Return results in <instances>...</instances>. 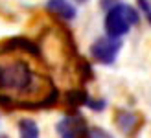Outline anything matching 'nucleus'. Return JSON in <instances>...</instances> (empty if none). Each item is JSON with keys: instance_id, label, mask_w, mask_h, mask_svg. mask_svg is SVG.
Listing matches in <instances>:
<instances>
[{"instance_id": "1", "label": "nucleus", "mask_w": 151, "mask_h": 138, "mask_svg": "<svg viewBox=\"0 0 151 138\" xmlns=\"http://www.w3.org/2000/svg\"><path fill=\"white\" fill-rule=\"evenodd\" d=\"M59 103V88L42 52L26 37L0 42V107L4 111H39Z\"/></svg>"}, {"instance_id": "2", "label": "nucleus", "mask_w": 151, "mask_h": 138, "mask_svg": "<svg viewBox=\"0 0 151 138\" xmlns=\"http://www.w3.org/2000/svg\"><path fill=\"white\" fill-rule=\"evenodd\" d=\"M140 22V13L129 4H116L105 15V33L112 39H122Z\"/></svg>"}, {"instance_id": "3", "label": "nucleus", "mask_w": 151, "mask_h": 138, "mask_svg": "<svg viewBox=\"0 0 151 138\" xmlns=\"http://www.w3.org/2000/svg\"><path fill=\"white\" fill-rule=\"evenodd\" d=\"M120 50H122V41L120 39H112V37H100L96 39L92 44H90V55L96 63L105 65V66H111L116 63V57Z\"/></svg>"}, {"instance_id": "4", "label": "nucleus", "mask_w": 151, "mask_h": 138, "mask_svg": "<svg viewBox=\"0 0 151 138\" xmlns=\"http://www.w3.org/2000/svg\"><path fill=\"white\" fill-rule=\"evenodd\" d=\"M57 134L61 138H90V129L87 120L79 112H70L57 121Z\"/></svg>"}, {"instance_id": "5", "label": "nucleus", "mask_w": 151, "mask_h": 138, "mask_svg": "<svg viewBox=\"0 0 151 138\" xmlns=\"http://www.w3.org/2000/svg\"><path fill=\"white\" fill-rule=\"evenodd\" d=\"M114 121L124 134H134L142 125V116L137 112H129V111H118Z\"/></svg>"}, {"instance_id": "6", "label": "nucleus", "mask_w": 151, "mask_h": 138, "mask_svg": "<svg viewBox=\"0 0 151 138\" xmlns=\"http://www.w3.org/2000/svg\"><path fill=\"white\" fill-rule=\"evenodd\" d=\"M44 7H46L48 13L55 15V17L63 19V20H74L76 15H78L74 4L68 2V0H48Z\"/></svg>"}, {"instance_id": "7", "label": "nucleus", "mask_w": 151, "mask_h": 138, "mask_svg": "<svg viewBox=\"0 0 151 138\" xmlns=\"http://www.w3.org/2000/svg\"><path fill=\"white\" fill-rule=\"evenodd\" d=\"M88 101H90V96L87 94V90L83 88V87H76V88L66 92V105L72 107L74 112H78V109L83 107V105L87 107Z\"/></svg>"}, {"instance_id": "8", "label": "nucleus", "mask_w": 151, "mask_h": 138, "mask_svg": "<svg viewBox=\"0 0 151 138\" xmlns=\"http://www.w3.org/2000/svg\"><path fill=\"white\" fill-rule=\"evenodd\" d=\"M19 133L20 138H39V125L32 118H22L19 121Z\"/></svg>"}, {"instance_id": "9", "label": "nucleus", "mask_w": 151, "mask_h": 138, "mask_svg": "<svg viewBox=\"0 0 151 138\" xmlns=\"http://www.w3.org/2000/svg\"><path fill=\"white\" fill-rule=\"evenodd\" d=\"M138 9L142 11V15L146 17V20L151 24V0H137Z\"/></svg>"}, {"instance_id": "10", "label": "nucleus", "mask_w": 151, "mask_h": 138, "mask_svg": "<svg viewBox=\"0 0 151 138\" xmlns=\"http://www.w3.org/2000/svg\"><path fill=\"white\" fill-rule=\"evenodd\" d=\"M90 138H112V136L101 127H92L90 129Z\"/></svg>"}, {"instance_id": "11", "label": "nucleus", "mask_w": 151, "mask_h": 138, "mask_svg": "<svg viewBox=\"0 0 151 138\" xmlns=\"http://www.w3.org/2000/svg\"><path fill=\"white\" fill-rule=\"evenodd\" d=\"M76 2H79V4H83V2H87V0H76Z\"/></svg>"}, {"instance_id": "12", "label": "nucleus", "mask_w": 151, "mask_h": 138, "mask_svg": "<svg viewBox=\"0 0 151 138\" xmlns=\"http://www.w3.org/2000/svg\"><path fill=\"white\" fill-rule=\"evenodd\" d=\"M0 138H9V136H6V134H0Z\"/></svg>"}]
</instances>
